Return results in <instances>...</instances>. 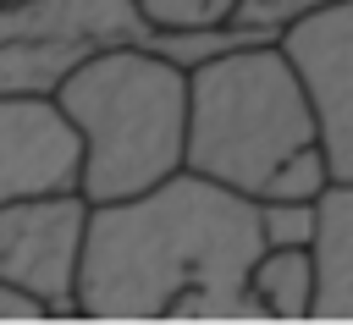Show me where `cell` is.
Returning a JSON list of instances; mask_svg holds the SVG:
<instances>
[{"instance_id":"cell-1","label":"cell","mask_w":353,"mask_h":325,"mask_svg":"<svg viewBox=\"0 0 353 325\" xmlns=\"http://www.w3.org/2000/svg\"><path fill=\"white\" fill-rule=\"evenodd\" d=\"M259 204L176 171L132 198L88 204L77 314L88 319H259L248 270L259 259Z\"/></svg>"},{"instance_id":"cell-6","label":"cell","mask_w":353,"mask_h":325,"mask_svg":"<svg viewBox=\"0 0 353 325\" xmlns=\"http://www.w3.org/2000/svg\"><path fill=\"white\" fill-rule=\"evenodd\" d=\"M83 132L55 94H0V204L77 193Z\"/></svg>"},{"instance_id":"cell-11","label":"cell","mask_w":353,"mask_h":325,"mask_svg":"<svg viewBox=\"0 0 353 325\" xmlns=\"http://www.w3.org/2000/svg\"><path fill=\"white\" fill-rule=\"evenodd\" d=\"M0 319H50V308H44L33 292H22L17 281L0 275Z\"/></svg>"},{"instance_id":"cell-4","label":"cell","mask_w":353,"mask_h":325,"mask_svg":"<svg viewBox=\"0 0 353 325\" xmlns=\"http://www.w3.org/2000/svg\"><path fill=\"white\" fill-rule=\"evenodd\" d=\"M320 127L331 182H353V0L303 6L292 22L276 28Z\"/></svg>"},{"instance_id":"cell-3","label":"cell","mask_w":353,"mask_h":325,"mask_svg":"<svg viewBox=\"0 0 353 325\" xmlns=\"http://www.w3.org/2000/svg\"><path fill=\"white\" fill-rule=\"evenodd\" d=\"M61 110L83 132V182L88 204L132 198L188 160V72L149 44L88 50L61 83Z\"/></svg>"},{"instance_id":"cell-7","label":"cell","mask_w":353,"mask_h":325,"mask_svg":"<svg viewBox=\"0 0 353 325\" xmlns=\"http://www.w3.org/2000/svg\"><path fill=\"white\" fill-rule=\"evenodd\" d=\"M314 319H353V182L314 198Z\"/></svg>"},{"instance_id":"cell-10","label":"cell","mask_w":353,"mask_h":325,"mask_svg":"<svg viewBox=\"0 0 353 325\" xmlns=\"http://www.w3.org/2000/svg\"><path fill=\"white\" fill-rule=\"evenodd\" d=\"M265 248H309L314 242V198H259Z\"/></svg>"},{"instance_id":"cell-9","label":"cell","mask_w":353,"mask_h":325,"mask_svg":"<svg viewBox=\"0 0 353 325\" xmlns=\"http://www.w3.org/2000/svg\"><path fill=\"white\" fill-rule=\"evenodd\" d=\"M243 6L248 0H138L154 33H215L243 22Z\"/></svg>"},{"instance_id":"cell-5","label":"cell","mask_w":353,"mask_h":325,"mask_svg":"<svg viewBox=\"0 0 353 325\" xmlns=\"http://www.w3.org/2000/svg\"><path fill=\"white\" fill-rule=\"evenodd\" d=\"M88 237L83 193H44L0 204V275L33 292L50 319L77 314V264Z\"/></svg>"},{"instance_id":"cell-2","label":"cell","mask_w":353,"mask_h":325,"mask_svg":"<svg viewBox=\"0 0 353 325\" xmlns=\"http://www.w3.org/2000/svg\"><path fill=\"white\" fill-rule=\"evenodd\" d=\"M188 171L243 198H320L331 182L314 105L276 33L188 72Z\"/></svg>"},{"instance_id":"cell-8","label":"cell","mask_w":353,"mask_h":325,"mask_svg":"<svg viewBox=\"0 0 353 325\" xmlns=\"http://www.w3.org/2000/svg\"><path fill=\"white\" fill-rule=\"evenodd\" d=\"M248 297L259 319H314V248H259Z\"/></svg>"}]
</instances>
